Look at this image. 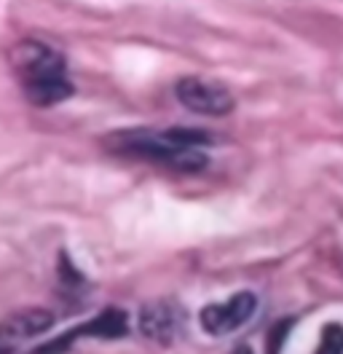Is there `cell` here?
I'll return each instance as SVG.
<instances>
[{
  "label": "cell",
  "mask_w": 343,
  "mask_h": 354,
  "mask_svg": "<svg viewBox=\"0 0 343 354\" xmlns=\"http://www.w3.org/2000/svg\"><path fill=\"white\" fill-rule=\"evenodd\" d=\"M11 67L19 78V86L30 105L51 108L73 97V81L67 75V62L54 46L27 38L11 51Z\"/></svg>",
  "instance_id": "2"
},
{
  "label": "cell",
  "mask_w": 343,
  "mask_h": 354,
  "mask_svg": "<svg viewBox=\"0 0 343 354\" xmlns=\"http://www.w3.org/2000/svg\"><path fill=\"white\" fill-rule=\"evenodd\" d=\"M293 325H295V319H279L277 325L268 330V335H266V354H281V346L287 344Z\"/></svg>",
  "instance_id": "9"
},
{
  "label": "cell",
  "mask_w": 343,
  "mask_h": 354,
  "mask_svg": "<svg viewBox=\"0 0 343 354\" xmlns=\"http://www.w3.org/2000/svg\"><path fill=\"white\" fill-rule=\"evenodd\" d=\"M257 311V295L250 290H241L231 295L225 304H210L204 306L198 319H201V328L210 333V335H228V333L244 328Z\"/></svg>",
  "instance_id": "6"
},
{
  "label": "cell",
  "mask_w": 343,
  "mask_h": 354,
  "mask_svg": "<svg viewBox=\"0 0 343 354\" xmlns=\"http://www.w3.org/2000/svg\"><path fill=\"white\" fill-rule=\"evenodd\" d=\"M174 97L183 108H188L196 115H210V118H220L234 111V94L223 84L210 81V78H198V75H188L180 78L174 84Z\"/></svg>",
  "instance_id": "4"
},
{
  "label": "cell",
  "mask_w": 343,
  "mask_h": 354,
  "mask_svg": "<svg viewBox=\"0 0 343 354\" xmlns=\"http://www.w3.org/2000/svg\"><path fill=\"white\" fill-rule=\"evenodd\" d=\"M231 354H252V349H250L247 344H239V346H236V349Z\"/></svg>",
  "instance_id": "10"
},
{
  "label": "cell",
  "mask_w": 343,
  "mask_h": 354,
  "mask_svg": "<svg viewBox=\"0 0 343 354\" xmlns=\"http://www.w3.org/2000/svg\"><path fill=\"white\" fill-rule=\"evenodd\" d=\"M54 311L33 306V309H19L14 314H8L0 322V354H19V349L38 338L43 333H48L54 328Z\"/></svg>",
  "instance_id": "5"
},
{
  "label": "cell",
  "mask_w": 343,
  "mask_h": 354,
  "mask_svg": "<svg viewBox=\"0 0 343 354\" xmlns=\"http://www.w3.org/2000/svg\"><path fill=\"white\" fill-rule=\"evenodd\" d=\"M314 354H343V325L341 322H327L322 328L319 346Z\"/></svg>",
  "instance_id": "8"
},
{
  "label": "cell",
  "mask_w": 343,
  "mask_h": 354,
  "mask_svg": "<svg viewBox=\"0 0 343 354\" xmlns=\"http://www.w3.org/2000/svg\"><path fill=\"white\" fill-rule=\"evenodd\" d=\"M129 333V314L124 309H115V306H107L105 311H100L94 319H89L78 328H70L62 335L51 338V341H43L38 344L30 354H64L73 344L84 341V338H124Z\"/></svg>",
  "instance_id": "3"
},
{
  "label": "cell",
  "mask_w": 343,
  "mask_h": 354,
  "mask_svg": "<svg viewBox=\"0 0 343 354\" xmlns=\"http://www.w3.org/2000/svg\"><path fill=\"white\" fill-rule=\"evenodd\" d=\"M105 151L134 161H150L180 172H201L210 164L212 134L201 129H121L102 140Z\"/></svg>",
  "instance_id": "1"
},
{
  "label": "cell",
  "mask_w": 343,
  "mask_h": 354,
  "mask_svg": "<svg viewBox=\"0 0 343 354\" xmlns=\"http://www.w3.org/2000/svg\"><path fill=\"white\" fill-rule=\"evenodd\" d=\"M183 325V311L177 309L174 301H153L140 309V333L156 341V344H169Z\"/></svg>",
  "instance_id": "7"
}]
</instances>
